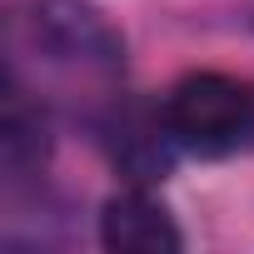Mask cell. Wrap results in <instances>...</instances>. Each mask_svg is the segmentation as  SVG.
<instances>
[{"mask_svg": "<svg viewBox=\"0 0 254 254\" xmlns=\"http://www.w3.org/2000/svg\"><path fill=\"white\" fill-rule=\"evenodd\" d=\"M249 25H254V15H249Z\"/></svg>", "mask_w": 254, "mask_h": 254, "instance_id": "5b68a950", "label": "cell"}, {"mask_svg": "<svg viewBox=\"0 0 254 254\" xmlns=\"http://www.w3.org/2000/svg\"><path fill=\"white\" fill-rule=\"evenodd\" d=\"M100 244L115 254H180L185 234L155 194L125 190V194H110L100 209Z\"/></svg>", "mask_w": 254, "mask_h": 254, "instance_id": "3957f363", "label": "cell"}, {"mask_svg": "<svg viewBox=\"0 0 254 254\" xmlns=\"http://www.w3.org/2000/svg\"><path fill=\"white\" fill-rule=\"evenodd\" d=\"M165 125L180 150L190 155H254V80L194 70L175 80V90L160 105Z\"/></svg>", "mask_w": 254, "mask_h": 254, "instance_id": "7a4b0ae2", "label": "cell"}, {"mask_svg": "<svg viewBox=\"0 0 254 254\" xmlns=\"http://www.w3.org/2000/svg\"><path fill=\"white\" fill-rule=\"evenodd\" d=\"M10 55H30L65 85H115L125 75V35L90 0H30L10 20Z\"/></svg>", "mask_w": 254, "mask_h": 254, "instance_id": "6da1fadb", "label": "cell"}, {"mask_svg": "<svg viewBox=\"0 0 254 254\" xmlns=\"http://www.w3.org/2000/svg\"><path fill=\"white\" fill-rule=\"evenodd\" d=\"M50 155V125L40 115V105L20 90V75L5 80V115H0V160H5L10 180H30L40 175Z\"/></svg>", "mask_w": 254, "mask_h": 254, "instance_id": "277c9868", "label": "cell"}]
</instances>
